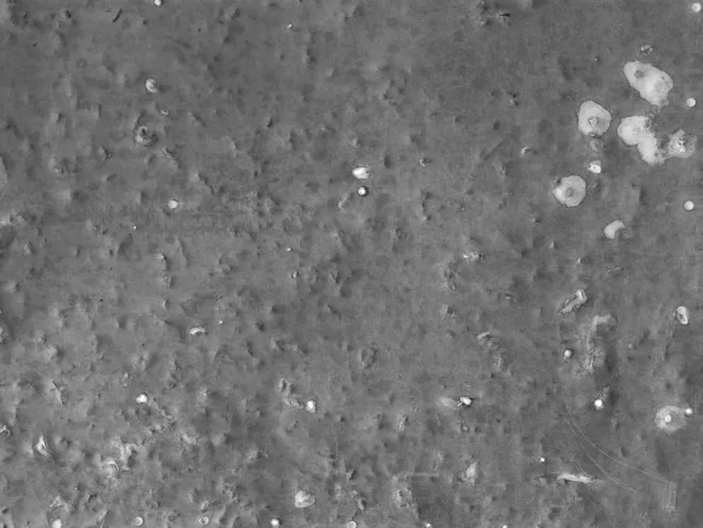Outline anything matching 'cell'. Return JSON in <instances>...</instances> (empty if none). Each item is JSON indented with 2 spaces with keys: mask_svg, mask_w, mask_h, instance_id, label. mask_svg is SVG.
<instances>
[{
  "mask_svg": "<svg viewBox=\"0 0 703 528\" xmlns=\"http://www.w3.org/2000/svg\"><path fill=\"white\" fill-rule=\"evenodd\" d=\"M554 195L559 202L568 207H576L585 197L586 183L580 176L564 178L561 185L554 190Z\"/></svg>",
  "mask_w": 703,
  "mask_h": 528,
  "instance_id": "277c9868",
  "label": "cell"
},
{
  "mask_svg": "<svg viewBox=\"0 0 703 528\" xmlns=\"http://www.w3.org/2000/svg\"><path fill=\"white\" fill-rule=\"evenodd\" d=\"M638 145H639V150L643 159L646 160V161H656L657 159H658L659 151L658 147H657V139L654 134H649Z\"/></svg>",
  "mask_w": 703,
  "mask_h": 528,
  "instance_id": "52a82bcc",
  "label": "cell"
},
{
  "mask_svg": "<svg viewBox=\"0 0 703 528\" xmlns=\"http://www.w3.org/2000/svg\"><path fill=\"white\" fill-rule=\"evenodd\" d=\"M612 116L596 102L586 101L578 113V128L585 135L601 136L609 130Z\"/></svg>",
  "mask_w": 703,
  "mask_h": 528,
  "instance_id": "7a4b0ae2",
  "label": "cell"
},
{
  "mask_svg": "<svg viewBox=\"0 0 703 528\" xmlns=\"http://www.w3.org/2000/svg\"><path fill=\"white\" fill-rule=\"evenodd\" d=\"M685 423V415L681 410L675 407L662 408L656 415V424L666 431H676L682 427Z\"/></svg>",
  "mask_w": 703,
  "mask_h": 528,
  "instance_id": "8992f818",
  "label": "cell"
},
{
  "mask_svg": "<svg viewBox=\"0 0 703 528\" xmlns=\"http://www.w3.org/2000/svg\"><path fill=\"white\" fill-rule=\"evenodd\" d=\"M697 138L688 135L683 130H679L671 136L669 142V151L676 156L687 157L692 154L695 149Z\"/></svg>",
  "mask_w": 703,
  "mask_h": 528,
  "instance_id": "5b68a950",
  "label": "cell"
},
{
  "mask_svg": "<svg viewBox=\"0 0 703 528\" xmlns=\"http://www.w3.org/2000/svg\"><path fill=\"white\" fill-rule=\"evenodd\" d=\"M624 75L631 87L640 93L641 97L654 106L663 107L668 103V95L673 89V80L666 71L651 64L628 62L624 67Z\"/></svg>",
  "mask_w": 703,
  "mask_h": 528,
  "instance_id": "6da1fadb",
  "label": "cell"
},
{
  "mask_svg": "<svg viewBox=\"0 0 703 528\" xmlns=\"http://www.w3.org/2000/svg\"><path fill=\"white\" fill-rule=\"evenodd\" d=\"M649 119L643 116L628 117L622 119L617 133L624 142L629 145L639 144L652 131L649 128Z\"/></svg>",
  "mask_w": 703,
  "mask_h": 528,
  "instance_id": "3957f363",
  "label": "cell"
},
{
  "mask_svg": "<svg viewBox=\"0 0 703 528\" xmlns=\"http://www.w3.org/2000/svg\"><path fill=\"white\" fill-rule=\"evenodd\" d=\"M444 405H446L447 407H449V408H453L456 407V403H455V401H451V400H446V401H444Z\"/></svg>",
  "mask_w": 703,
  "mask_h": 528,
  "instance_id": "ba28073f",
  "label": "cell"
}]
</instances>
